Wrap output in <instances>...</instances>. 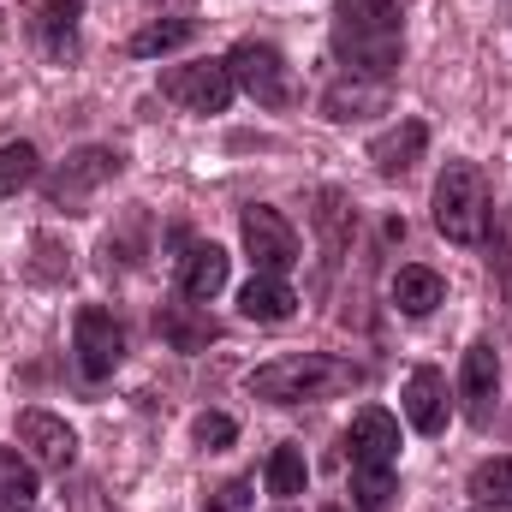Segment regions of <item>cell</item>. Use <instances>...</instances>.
<instances>
[{
	"label": "cell",
	"instance_id": "13",
	"mask_svg": "<svg viewBox=\"0 0 512 512\" xmlns=\"http://www.w3.org/2000/svg\"><path fill=\"white\" fill-rule=\"evenodd\" d=\"M227 274H233V256L221 251L215 239H209V245H185V256H179V298L209 304V298L227 286Z\"/></svg>",
	"mask_w": 512,
	"mask_h": 512
},
{
	"label": "cell",
	"instance_id": "24",
	"mask_svg": "<svg viewBox=\"0 0 512 512\" xmlns=\"http://www.w3.org/2000/svg\"><path fill=\"white\" fill-rule=\"evenodd\" d=\"M36 173H42L36 143H0V197H18L24 185H36Z\"/></svg>",
	"mask_w": 512,
	"mask_h": 512
},
{
	"label": "cell",
	"instance_id": "15",
	"mask_svg": "<svg viewBox=\"0 0 512 512\" xmlns=\"http://www.w3.org/2000/svg\"><path fill=\"white\" fill-rule=\"evenodd\" d=\"M298 310V292L286 286V274H251L245 286H239V316L245 322H286Z\"/></svg>",
	"mask_w": 512,
	"mask_h": 512
},
{
	"label": "cell",
	"instance_id": "11",
	"mask_svg": "<svg viewBox=\"0 0 512 512\" xmlns=\"http://www.w3.org/2000/svg\"><path fill=\"white\" fill-rule=\"evenodd\" d=\"M459 399H465V417L471 429H489L495 423V399H501V358L489 340H477L459 364Z\"/></svg>",
	"mask_w": 512,
	"mask_h": 512
},
{
	"label": "cell",
	"instance_id": "25",
	"mask_svg": "<svg viewBox=\"0 0 512 512\" xmlns=\"http://www.w3.org/2000/svg\"><path fill=\"white\" fill-rule=\"evenodd\" d=\"M393 471H352V501L358 512H393Z\"/></svg>",
	"mask_w": 512,
	"mask_h": 512
},
{
	"label": "cell",
	"instance_id": "5",
	"mask_svg": "<svg viewBox=\"0 0 512 512\" xmlns=\"http://www.w3.org/2000/svg\"><path fill=\"white\" fill-rule=\"evenodd\" d=\"M120 167H126V155H120V149H108V143H84V149H72V155L42 179V197H48V209L78 215V209L90 203V191H96V185L120 179Z\"/></svg>",
	"mask_w": 512,
	"mask_h": 512
},
{
	"label": "cell",
	"instance_id": "6",
	"mask_svg": "<svg viewBox=\"0 0 512 512\" xmlns=\"http://www.w3.org/2000/svg\"><path fill=\"white\" fill-rule=\"evenodd\" d=\"M233 72L227 60H191V66H167L161 72V96L179 102L185 114H227L233 108Z\"/></svg>",
	"mask_w": 512,
	"mask_h": 512
},
{
	"label": "cell",
	"instance_id": "22",
	"mask_svg": "<svg viewBox=\"0 0 512 512\" xmlns=\"http://www.w3.org/2000/svg\"><path fill=\"white\" fill-rule=\"evenodd\" d=\"M262 483H268V495H274V501L304 495V483H310L304 453H298V447H274V453H268V465H262Z\"/></svg>",
	"mask_w": 512,
	"mask_h": 512
},
{
	"label": "cell",
	"instance_id": "8",
	"mask_svg": "<svg viewBox=\"0 0 512 512\" xmlns=\"http://www.w3.org/2000/svg\"><path fill=\"white\" fill-rule=\"evenodd\" d=\"M239 233H245V256L256 262V274H286V268L298 262V233H292V221H286L280 209H268V203H251V209L239 215Z\"/></svg>",
	"mask_w": 512,
	"mask_h": 512
},
{
	"label": "cell",
	"instance_id": "32",
	"mask_svg": "<svg viewBox=\"0 0 512 512\" xmlns=\"http://www.w3.org/2000/svg\"><path fill=\"white\" fill-rule=\"evenodd\" d=\"M24 512H30V507H24Z\"/></svg>",
	"mask_w": 512,
	"mask_h": 512
},
{
	"label": "cell",
	"instance_id": "23",
	"mask_svg": "<svg viewBox=\"0 0 512 512\" xmlns=\"http://www.w3.org/2000/svg\"><path fill=\"white\" fill-rule=\"evenodd\" d=\"M465 495H471L477 507H512V453H501V459H483V465L471 471Z\"/></svg>",
	"mask_w": 512,
	"mask_h": 512
},
{
	"label": "cell",
	"instance_id": "14",
	"mask_svg": "<svg viewBox=\"0 0 512 512\" xmlns=\"http://www.w3.org/2000/svg\"><path fill=\"white\" fill-rule=\"evenodd\" d=\"M155 334H161L173 352H203V346L221 340V322H215L209 310H197V304H161V310H155Z\"/></svg>",
	"mask_w": 512,
	"mask_h": 512
},
{
	"label": "cell",
	"instance_id": "2",
	"mask_svg": "<svg viewBox=\"0 0 512 512\" xmlns=\"http://www.w3.org/2000/svg\"><path fill=\"white\" fill-rule=\"evenodd\" d=\"M364 382V370L352 358H328V352H286L274 364H256L251 370V399L268 405H304V399H334L346 387Z\"/></svg>",
	"mask_w": 512,
	"mask_h": 512
},
{
	"label": "cell",
	"instance_id": "3",
	"mask_svg": "<svg viewBox=\"0 0 512 512\" xmlns=\"http://www.w3.org/2000/svg\"><path fill=\"white\" fill-rule=\"evenodd\" d=\"M495 221V197L477 161H447L435 179V233L453 245H483Z\"/></svg>",
	"mask_w": 512,
	"mask_h": 512
},
{
	"label": "cell",
	"instance_id": "16",
	"mask_svg": "<svg viewBox=\"0 0 512 512\" xmlns=\"http://www.w3.org/2000/svg\"><path fill=\"white\" fill-rule=\"evenodd\" d=\"M322 114H328L334 126H352V120L387 114V84H370V78H340V84H328Z\"/></svg>",
	"mask_w": 512,
	"mask_h": 512
},
{
	"label": "cell",
	"instance_id": "17",
	"mask_svg": "<svg viewBox=\"0 0 512 512\" xmlns=\"http://www.w3.org/2000/svg\"><path fill=\"white\" fill-rule=\"evenodd\" d=\"M423 143H429V126L423 120H399L393 131H382L370 143V161H376L382 179H399V173H411V161L423 155Z\"/></svg>",
	"mask_w": 512,
	"mask_h": 512
},
{
	"label": "cell",
	"instance_id": "10",
	"mask_svg": "<svg viewBox=\"0 0 512 512\" xmlns=\"http://www.w3.org/2000/svg\"><path fill=\"white\" fill-rule=\"evenodd\" d=\"M346 459H352V471H393L399 465V417L382 405H364L346 429Z\"/></svg>",
	"mask_w": 512,
	"mask_h": 512
},
{
	"label": "cell",
	"instance_id": "9",
	"mask_svg": "<svg viewBox=\"0 0 512 512\" xmlns=\"http://www.w3.org/2000/svg\"><path fill=\"white\" fill-rule=\"evenodd\" d=\"M18 441H24V453H30V465L36 471H54L60 483H66V471L78 465V435H72V423L66 417H54V411H18Z\"/></svg>",
	"mask_w": 512,
	"mask_h": 512
},
{
	"label": "cell",
	"instance_id": "20",
	"mask_svg": "<svg viewBox=\"0 0 512 512\" xmlns=\"http://www.w3.org/2000/svg\"><path fill=\"white\" fill-rule=\"evenodd\" d=\"M197 30H203V24H197V18H185V12H179V18H149L143 30H131L126 54H131V60H155V54H173V48H185Z\"/></svg>",
	"mask_w": 512,
	"mask_h": 512
},
{
	"label": "cell",
	"instance_id": "28",
	"mask_svg": "<svg viewBox=\"0 0 512 512\" xmlns=\"http://www.w3.org/2000/svg\"><path fill=\"white\" fill-rule=\"evenodd\" d=\"M495 268H501V280H507V304H512V239L501 233V256H495Z\"/></svg>",
	"mask_w": 512,
	"mask_h": 512
},
{
	"label": "cell",
	"instance_id": "26",
	"mask_svg": "<svg viewBox=\"0 0 512 512\" xmlns=\"http://www.w3.org/2000/svg\"><path fill=\"white\" fill-rule=\"evenodd\" d=\"M191 441H197L203 453H227V447L239 441V423H233L227 411H203V417L191 423Z\"/></svg>",
	"mask_w": 512,
	"mask_h": 512
},
{
	"label": "cell",
	"instance_id": "27",
	"mask_svg": "<svg viewBox=\"0 0 512 512\" xmlns=\"http://www.w3.org/2000/svg\"><path fill=\"white\" fill-rule=\"evenodd\" d=\"M251 501H256V483L251 477H233V483H221V489L209 495L203 512H251Z\"/></svg>",
	"mask_w": 512,
	"mask_h": 512
},
{
	"label": "cell",
	"instance_id": "29",
	"mask_svg": "<svg viewBox=\"0 0 512 512\" xmlns=\"http://www.w3.org/2000/svg\"><path fill=\"white\" fill-rule=\"evenodd\" d=\"M72 507H78V512H102V501H96V489H90V483H84V489H78V495H72Z\"/></svg>",
	"mask_w": 512,
	"mask_h": 512
},
{
	"label": "cell",
	"instance_id": "12",
	"mask_svg": "<svg viewBox=\"0 0 512 512\" xmlns=\"http://www.w3.org/2000/svg\"><path fill=\"white\" fill-rule=\"evenodd\" d=\"M399 411H405V423H411L417 435H441V429H447V417H453V399H447V376H441L435 364H417V370L405 376Z\"/></svg>",
	"mask_w": 512,
	"mask_h": 512
},
{
	"label": "cell",
	"instance_id": "19",
	"mask_svg": "<svg viewBox=\"0 0 512 512\" xmlns=\"http://www.w3.org/2000/svg\"><path fill=\"white\" fill-rule=\"evenodd\" d=\"M78 12H84V0H48L42 12H36V36H42V54L48 60H78Z\"/></svg>",
	"mask_w": 512,
	"mask_h": 512
},
{
	"label": "cell",
	"instance_id": "30",
	"mask_svg": "<svg viewBox=\"0 0 512 512\" xmlns=\"http://www.w3.org/2000/svg\"><path fill=\"white\" fill-rule=\"evenodd\" d=\"M322 512H346V507H322Z\"/></svg>",
	"mask_w": 512,
	"mask_h": 512
},
{
	"label": "cell",
	"instance_id": "4",
	"mask_svg": "<svg viewBox=\"0 0 512 512\" xmlns=\"http://www.w3.org/2000/svg\"><path fill=\"white\" fill-rule=\"evenodd\" d=\"M227 72H233V84L251 96L256 108H292L298 102V84H292V66H286V54L274 48V42H233V54H227Z\"/></svg>",
	"mask_w": 512,
	"mask_h": 512
},
{
	"label": "cell",
	"instance_id": "1",
	"mask_svg": "<svg viewBox=\"0 0 512 512\" xmlns=\"http://www.w3.org/2000/svg\"><path fill=\"white\" fill-rule=\"evenodd\" d=\"M328 42H334V60L346 66V78L387 84L399 72V60H405L399 0H334Z\"/></svg>",
	"mask_w": 512,
	"mask_h": 512
},
{
	"label": "cell",
	"instance_id": "18",
	"mask_svg": "<svg viewBox=\"0 0 512 512\" xmlns=\"http://www.w3.org/2000/svg\"><path fill=\"white\" fill-rule=\"evenodd\" d=\"M387 292H393V310H399V316H429V310L447 298V280H441L435 268H423V262H405Z\"/></svg>",
	"mask_w": 512,
	"mask_h": 512
},
{
	"label": "cell",
	"instance_id": "21",
	"mask_svg": "<svg viewBox=\"0 0 512 512\" xmlns=\"http://www.w3.org/2000/svg\"><path fill=\"white\" fill-rule=\"evenodd\" d=\"M36 501V465L12 447H0V512H24Z\"/></svg>",
	"mask_w": 512,
	"mask_h": 512
},
{
	"label": "cell",
	"instance_id": "7",
	"mask_svg": "<svg viewBox=\"0 0 512 512\" xmlns=\"http://www.w3.org/2000/svg\"><path fill=\"white\" fill-rule=\"evenodd\" d=\"M72 352H78L84 382H108V376L126 364V328L114 322V310L84 304V310H78V322H72Z\"/></svg>",
	"mask_w": 512,
	"mask_h": 512
},
{
	"label": "cell",
	"instance_id": "31",
	"mask_svg": "<svg viewBox=\"0 0 512 512\" xmlns=\"http://www.w3.org/2000/svg\"><path fill=\"white\" fill-rule=\"evenodd\" d=\"M280 512H292V507H280Z\"/></svg>",
	"mask_w": 512,
	"mask_h": 512
}]
</instances>
